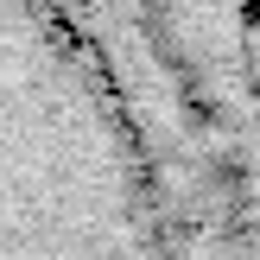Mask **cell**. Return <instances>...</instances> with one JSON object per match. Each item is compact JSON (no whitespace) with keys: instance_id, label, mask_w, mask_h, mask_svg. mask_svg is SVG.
I'll return each mask as SVG.
<instances>
[{"instance_id":"1","label":"cell","mask_w":260,"mask_h":260,"mask_svg":"<svg viewBox=\"0 0 260 260\" xmlns=\"http://www.w3.org/2000/svg\"><path fill=\"white\" fill-rule=\"evenodd\" d=\"M0 260H172L152 159L57 0H0Z\"/></svg>"}]
</instances>
